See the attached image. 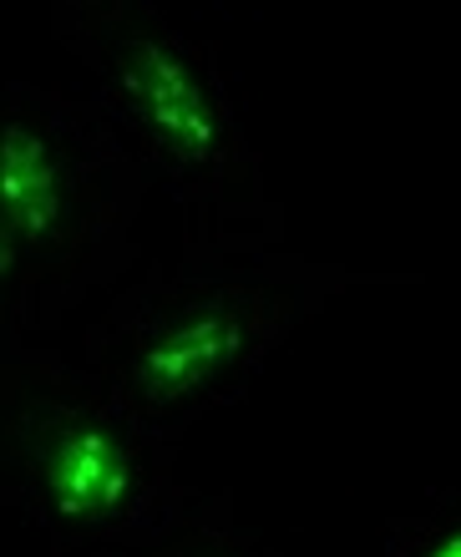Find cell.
I'll use <instances>...</instances> for the list:
<instances>
[{
	"label": "cell",
	"mask_w": 461,
	"mask_h": 557,
	"mask_svg": "<svg viewBox=\"0 0 461 557\" xmlns=\"http://www.w3.org/2000/svg\"><path fill=\"white\" fill-rule=\"evenodd\" d=\"M117 557H249V553H238L234 543L213 537V532L188 528V522L178 517L163 537H152L148 547H137V553H117Z\"/></svg>",
	"instance_id": "cell-6"
},
{
	"label": "cell",
	"mask_w": 461,
	"mask_h": 557,
	"mask_svg": "<svg viewBox=\"0 0 461 557\" xmlns=\"http://www.w3.org/2000/svg\"><path fill=\"white\" fill-rule=\"evenodd\" d=\"M421 557H461V522H457V528L441 532V537H436V543L426 547Z\"/></svg>",
	"instance_id": "cell-7"
},
{
	"label": "cell",
	"mask_w": 461,
	"mask_h": 557,
	"mask_svg": "<svg viewBox=\"0 0 461 557\" xmlns=\"http://www.w3.org/2000/svg\"><path fill=\"white\" fill-rule=\"evenodd\" d=\"M21 345H30L26 335V269H21V253L0 228V360L15 355Z\"/></svg>",
	"instance_id": "cell-5"
},
{
	"label": "cell",
	"mask_w": 461,
	"mask_h": 557,
	"mask_svg": "<svg viewBox=\"0 0 461 557\" xmlns=\"http://www.w3.org/2000/svg\"><path fill=\"white\" fill-rule=\"evenodd\" d=\"M142 162L97 97L0 82V228L26 269V335H51L137 253Z\"/></svg>",
	"instance_id": "cell-2"
},
{
	"label": "cell",
	"mask_w": 461,
	"mask_h": 557,
	"mask_svg": "<svg viewBox=\"0 0 461 557\" xmlns=\"http://www.w3.org/2000/svg\"><path fill=\"white\" fill-rule=\"evenodd\" d=\"M0 502L57 553H137L178 522L173 436L82 360L30 339L0 360Z\"/></svg>",
	"instance_id": "cell-1"
},
{
	"label": "cell",
	"mask_w": 461,
	"mask_h": 557,
	"mask_svg": "<svg viewBox=\"0 0 461 557\" xmlns=\"http://www.w3.org/2000/svg\"><path fill=\"white\" fill-rule=\"evenodd\" d=\"M269 345V294L224 274L163 269L112 299L82 339L87 375L173 436L198 406L224 396Z\"/></svg>",
	"instance_id": "cell-4"
},
{
	"label": "cell",
	"mask_w": 461,
	"mask_h": 557,
	"mask_svg": "<svg viewBox=\"0 0 461 557\" xmlns=\"http://www.w3.org/2000/svg\"><path fill=\"white\" fill-rule=\"evenodd\" d=\"M51 36L91 76L97 107L127 137L142 173L173 183L198 234L203 208L238 183V127L209 57L137 0H61Z\"/></svg>",
	"instance_id": "cell-3"
}]
</instances>
